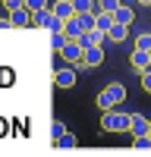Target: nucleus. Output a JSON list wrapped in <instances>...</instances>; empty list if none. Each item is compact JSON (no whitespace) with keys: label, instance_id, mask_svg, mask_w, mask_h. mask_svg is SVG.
I'll list each match as a JSON object with an SVG mask.
<instances>
[{"label":"nucleus","instance_id":"f257e3e1","mask_svg":"<svg viewBox=\"0 0 151 157\" xmlns=\"http://www.w3.org/2000/svg\"><path fill=\"white\" fill-rule=\"evenodd\" d=\"M101 126H104V132H129V113L104 110V116H101Z\"/></svg>","mask_w":151,"mask_h":157},{"label":"nucleus","instance_id":"f03ea898","mask_svg":"<svg viewBox=\"0 0 151 157\" xmlns=\"http://www.w3.org/2000/svg\"><path fill=\"white\" fill-rule=\"evenodd\" d=\"M60 57L66 60V63H76V69H85V63H82V57H85V50L76 44V41H66L63 44V50H60Z\"/></svg>","mask_w":151,"mask_h":157},{"label":"nucleus","instance_id":"7ed1b4c3","mask_svg":"<svg viewBox=\"0 0 151 157\" xmlns=\"http://www.w3.org/2000/svg\"><path fill=\"white\" fill-rule=\"evenodd\" d=\"M47 10L54 13L60 22H66V19H72V16H76V10H72V3H69V0H54V3H50Z\"/></svg>","mask_w":151,"mask_h":157},{"label":"nucleus","instance_id":"20e7f679","mask_svg":"<svg viewBox=\"0 0 151 157\" xmlns=\"http://www.w3.org/2000/svg\"><path fill=\"white\" fill-rule=\"evenodd\" d=\"M104 94L110 98L113 107H120V104H126V85H123V82H110V85L104 88Z\"/></svg>","mask_w":151,"mask_h":157},{"label":"nucleus","instance_id":"39448f33","mask_svg":"<svg viewBox=\"0 0 151 157\" xmlns=\"http://www.w3.org/2000/svg\"><path fill=\"white\" fill-rule=\"evenodd\" d=\"M101 41H104V35H101L98 29H95V32H82L79 38H76V44H79L82 50H88V47H101Z\"/></svg>","mask_w":151,"mask_h":157},{"label":"nucleus","instance_id":"423d86ee","mask_svg":"<svg viewBox=\"0 0 151 157\" xmlns=\"http://www.w3.org/2000/svg\"><path fill=\"white\" fill-rule=\"evenodd\" d=\"M13 29H22V25H32V13L25 10V6H19V10H10V19H6Z\"/></svg>","mask_w":151,"mask_h":157},{"label":"nucleus","instance_id":"0eeeda50","mask_svg":"<svg viewBox=\"0 0 151 157\" xmlns=\"http://www.w3.org/2000/svg\"><path fill=\"white\" fill-rule=\"evenodd\" d=\"M129 132H132V138H135V135H148V116L129 113Z\"/></svg>","mask_w":151,"mask_h":157},{"label":"nucleus","instance_id":"6e6552de","mask_svg":"<svg viewBox=\"0 0 151 157\" xmlns=\"http://www.w3.org/2000/svg\"><path fill=\"white\" fill-rule=\"evenodd\" d=\"M54 82H57V88H72L76 85V72L72 69H57L54 72Z\"/></svg>","mask_w":151,"mask_h":157},{"label":"nucleus","instance_id":"1a4fd4ad","mask_svg":"<svg viewBox=\"0 0 151 157\" xmlns=\"http://www.w3.org/2000/svg\"><path fill=\"white\" fill-rule=\"evenodd\" d=\"M82 63H85V69L88 66H101V63H104V50H101V47H88L85 57H82Z\"/></svg>","mask_w":151,"mask_h":157},{"label":"nucleus","instance_id":"9d476101","mask_svg":"<svg viewBox=\"0 0 151 157\" xmlns=\"http://www.w3.org/2000/svg\"><path fill=\"white\" fill-rule=\"evenodd\" d=\"M132 69H138V72L151 69V54H145V50H132Z\"/></svg>","mask_w":151,"mask_h":157},{"label":"nucleus","instance_id":"9b49d317","mask_svg":"<svg viewBox=\"0 0 151 157\" xmlns=\"http://www.w3.org/2000/svg\"><path fill=\"white\" fill-rule=\"evenodd\" d=\"M113 22H120V25H126V29H129V25L135 22V13H132V6H120L117 13H113Z\"/></svg>","mask_w":151,"mask_h":157},{"label":"nucleus","instance_id":"f8f14e48","mask_svg":"<svg viewBox=\"0 0 151 157\" xmlns=\"http://www.w3.org/2000/svg\"><path fill=\"white\" fill-rule=\"evenodd\" d=\"M107 41H113V44H120V41H126V25H120V22H113L110 29H107Z\"/></svg>","mask_w":151,"mask_h":157},{"label":"nucleus","instance_id":"ddd939ff","mask_svg":"<svg viewBox=\"0 0 151 157\" xmlns=\"http://www.w3.org/2000/svg\"><path fill=\"white\" fill-rule=\"evenodd\" d=\"M79 32H95V13H76Z\"/></svg>","mask_w":151,"mask_h":157},{"label":"nucleus","instance_id":"4468645a","mask_svg":"<svg viewBox=\"0 0 151 157\" xmlns=\"http://www.w3.org/2000/svg\"><path fill=\"white\" fill-rule=\"evenodd\" d=\"M135 50H145V54H151V32L135 35Z\"/></svg>","mask_w":151,"mask_h":157},{"label":"nucleus","instance_id":"2eb2a0df","mask_svg":"<svg viewBox=\"0 0 151 157\" xmlns=\"http://www.w3.org/2000/svg\"><path fill=\"white\" fill-rule=\"evenodd\" d=\"M47 22H50V10H38V13H32V25L47 29Z\"/></svg>","mask_w":151,"mask_h":157},{"label":"nucleus","instance_id":"dca6fc26","mask_svg":"<svg viewBox=\"0 0 151 157\" xmlns=\"http://www.w3.org/2000/svg\"><path fill=\"white\" fill-rule=\"evenodd\" d=\"M76 13H95V0H69Z\"/></svg>","mask_w":151,"mask_h":157},{"label":"nucleus","instance_id":"f3484780","mask_svg":"<svg viewBox=\"0 0 151 157\" xmlns=\"http://www.w3.org/2000/svg\"><path fill=\"white\" fill-rule=\"evenodd\" d=\"M66 41H69V38L63 35V32H50V47H54L57 54H60V50H63V44H66Z\"/></svg>","mask_w":151,"mask_h":157},{"label":"nucleus","instance_id":"a211bd4d","mask_svg":"<svg viewBox=\"0 0 151 157\" xmlns=\"http://www.w3.org/2000/svg\"><path fill=\"white\" fill-rule=\"evenodd\" d=\"M98 10H104V13H117L123 3H120V0H101V3H95Z\"/></svg>","mask_w":151,"mask_h":157},{"label":"nucleus","instance_id":"6ab92c4d","mask_svg":"<svg viewBox=\"0 0 151 157\" xmlns=\"http://www.w3.org/2000/svg\"><path fill=\"white\" fill-rule=\"evenodd\" d=\"M25 10L38 13V10H47V0H25Z\"/></svg>","mask_w":151,"mask_h":157},{"label":"nucleus","instance_id":"aec40b11","mask_svg":"<svg viewBox=\"0 0 151 157\" xmlns=\"http://www.w3.org/2000/svg\"><path fill=\"white\" fill-rule=\"evenodd\" d=\"M50 135H54V138L66 135V123H63V120H54V126H50Z\"/></svg>","mask_w":151,"mask_h":157},{"label":"nucleus","instance_id":"412c9836","mask_svg":"<svg viewBox=\"0 0 151 157\" xmlns=\"http://www.w3.org/2000/svg\"><path fill=\"white\" fill-rule=\"evenodd\" d=\"M57 145H60V148H76V135H69V132H66V135H60V138H57Z\"/></svg>","mask_w":151,"mask_h":157},{"label":"nucleus","instance_id":"4be33fe9","mask_svg":"<svg viewBox=\"0 0 151 157\" xmlns=\"http://www.w3.org/2000/svg\"><path fill=\"white\" fill-rule=\"evenodd\" d=\"M95 104H98L101 110H113V104H110V98L104 94V91H101V94H98V101H95Z\"/></svg>","mask_w":151,"mask_h":157},{"label":"nucleus","instance_id":"5701e85b","mask_svg":"<svg viewBox=\"0 0 151 157\" xmlns=\"http://www.w3.org/2000/svg\"><path fill=\"white\" fill-rule=\"evenodd\" d=\"M47 32H63V22L54 16V13H50V22H47Z\"/></svg>","mask_w":151,"mask_h":157},{"label":"nucleus","instance_id":"b1692460","mask_svg":"<svg viewBox=\"0 0 151 157\" xmlns=\"http://www.w3.org/2000/svg\"><path fill=\"white\" fill-rule=\"evenodd\" d=\"M132 145H135V148H151V138H148V135H135Z\"/></svg>","mask_w":151,"mask_h":157},{"label":"nucleus","instance_id":"393cba45","mask_svg":"<svg viewBox=\"0 0 151 157\" xmlns=\"http://www.w3.org/2000/svg\"><path fill=\"white\" fill-rule=\"evenodd\" d=\"M142 88L151 94V69H145V72H142Z\"/></svg>","mask_w":151,"mask_h":157},{"label":"nucleus","instance_id":"a878e982","mask_svg":"<svg viewBox=\"0 0 151 157\" xmlns=\"http://www.w3.org/2000/svg\"><path fill=\"white\" fill-rule=\"evenodd\" d=\"M3 25H10V22H6V19H3V16H0V29H3Z\"/></svg>","mask_w":151,"mask_h":157},{"label":"nucleus","instance_id":"bb28decb","mask_svg":"<svg viewBox=\"0 0 151 157\" xmlns=\"http://www.w3.org/2000/svg\"><path fill=\"white\" fill-rule=\"evenodd\" d=\"M138 3H142V6H151V0H138Z\"/></svg>","mask_w":151,"mask_h":157},{"label":"nucleus","instance_id":"cd10ccee","mask_svg":"<svg viewBox=\"0 0 151 157\" xmlns=\"http://www.w3.org/2000/svg\"><path fill=\"white\" fill-rule=\"evenodd\" d=\"M148 138H151V120H148Z\"/></svg>","mask_w":151,"mask_h":157},{"label":"nucleus","instance_id":"c85d7f7f","mask_svg":"<svg viewBox=\"0 0 151 157\" xmlns=\"http://www.w3.org/2000/svg\"><path fill=\"white\" fill-rule=\"evenodd\" d=\"M3 3H6V0H3Z\"/></svg>","mask_w":151,"mask_h":157}]
</instances>
